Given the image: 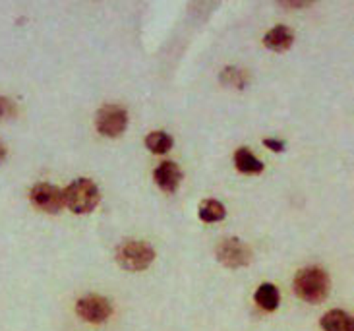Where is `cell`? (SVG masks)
Wrapping results in <instances>:
<instances>
[{
    "instance_id": "6da1fadb",
    "label": "cell",
    "mask_w": 354,
    "mask_h": 331,
    "mask_svg": "<svg viewBox=\"0 0 354 331\" xmlns=\"http://www.w3.org/2000/svg\"><path fill=\"white\" fill-rule=\"evenodd\" d=\"M295 293L300 301L310 304L324 303L331 289V279L327 275L326 269L317 267V265H308L302 267L297 275H295Z\"/></svg>"
},
{
    "instance_id": "7a4b0ae2",
    "label": "cell",
    "mask_w": 354,
    "mask_h": 331,
    "mask_svg": "<svg viewBox=\"0 0 354 331\" xmlns=\"http://www.w3.org/2000/svg\"><path fill=\"white\" fill-rule=\"evenodd\" d=\"M62 194H64V206L72 213H77V215L91 213L101 202L99 188L91 179H77L74 182H70Z\"/></svg>"
},
{
    "instance_id": "3957f363",
    "label": "cell",
    "mask_w": 354,
    "mask_h": 331,
    "mask_svg": "<svg viewBox=\"0 0 354 331\" xmlns=\"http://www.w3.org/2000/svg\"><path fill=\"white\" fill-rule=\"evenodd\" d=\"M155 250L145 240H128L116 248V262L128 271H144L153 264Z\"/></svg>"
},
{
    "instance_id": "277c9868",
    "label": "cell",
    "mask_w": 354,
    "mask_h": 331,
    "mask_svg": "<svg viewBox=\"0 0 354 331\" xmlns=\"http://www.w3.org/2000/svg\"><path fill=\"white\" fill-rule=\"evenodd\" d=\"M97 132L105 138H116L120 134L126 132L128 128V113L124 107L118 105H105L103 109H99L95 118Z\"/></svg>"
},
{
    "instance_id": "5b68a950",
    "label": "cell",
    "mask_w": 354,
    "mask_h": 331,
    "mask_svg": "<svg viewBox=\"0 0 354 331\" xmlns=\"http://www.w3.org/2000/svg\"><path fill=\"white\" fill-rule=\"evenodd\" d=\"M215 256L219 260L221 264L225 267H230V269H236V267H244L252 262V248L242 242L240 238H225L217 244V250H215Z\"/></svg>"
},
{
    "instance_id": "8992f818",
    "label": "cell",
    "mask_w": 354,
    "mask_h": 331,
    "mask_svg": "<svg viewBox=\"0 0 354 331\" xmlns=\"http://www.w3.org/2000/svg\"><path fill=\"white\" fill-rule=\"evenodd\" d=\"M77 316L87 323H103L113 314V304L101 294H86L76 303Z\"/></svg>"
},
{
    "instance_id": "52a82bcc",
    "label": "cell",
    "mask_w": 354,
    "mask_h": 331,
    "mask_svg": "<svg viewBox=\"0 0 354 331\" xmlns=\"http://www.w3.org/2000/svg\"><path fill=\"white\" fill-rule=\"evenodd\" d=\"M29 199L39 211H45V213H58L64 208L62 190L57 188L55 184H48V182H37L29 192Z\"/></svg>"
},
{
    "instance_id": "ba28073f",
    "label": "cell",
    "mask_w": 354,
    "mask_h": 331,
    "mask_svg": "<svg viewBox=\"0 0 354 331\" xmlns=\"http://www.w3.org/2000/svg\"><path fill=\"white\" fill-rule=\"evenodd\" d=\"M155 182L157 186L167 192V194H174L176 190L180 188L182 182V169L178 167V163L174 161H163L157 165V169L153 172Z\"/></svg>"
},
{
    "instance_id": "9c48e42d",
    "label": "cell",
    "mask_w": 354,
    "mask_h": 331,
    "mask_svg": "<svg viewBox=\"0 0 354 331\" xmlns=\"http://www.w3.org/2000/svg\"><path fill=\"white\" fill-rule=\"evenodd\" d=\"M292 43H295V33L288 26H275L263 37V45L273 53H285L292 47Z\"/></svg>"
},
{
    "instance_id": "30bf717a",
    "label": "cell",
    "mask_w": 354,
    "mask_h": 331,
    "mask_svg": "<svg viewBox=\"0 0 354 331\" xmlns=\"http://www.w3.org/2000/svg\"><path fill=\"white\" fill-rule=\"evenodd\" d=\"M254 301H256V304L261 310L275 312L279 308V303H281V293H279V289L273 283H263L256 289Z\"/></svg>"
},
{
    "instance_id": "8fae6325",
    "label": "cell",
    "mask_w": 354,
    "mask_h": 331,
    "mask_svg": "<svg viewBox=\"0 0 354 331\" xmlns=\"http://www.w3.org/2000/svg\"><path fill=\"white\" fill-rule=\"evenodd\" d=\"M234 167L242 175H261L263 172V163L259 161L258 157L246 147L236 150V153H234Z\"/></svg>"
},
{
    "instance_id": "7c38bea8",
    "label": "cell",
    "mask_w": 354,
    "mask_h": 331,
    "mask_svg": "<svg viewBox=\"0 0 354 331\" xmlns=\"http://www.w3.org/2000/svg\"><path fill=\"white\" fill-rule=\"evenodd\" d=\"M322 330L324 331H354V322L351 314L345 310H331L322 318Z\"/></svg>"
},
{
    "instance_id": "4fadbf2b",
    "label": "cell",
    "mask_w": 354,
    "mask_h": 331,
    "mask_svg": "<svg viewBox=\"0 0 354 331\" xmlns=\"http://www.w3.org/2000/svg\"><path fill=\"white\" fill-rule=\"evenodd\" d=\"M173 138L171 134L163 132V130H155V132H149L145 136V147L151 153H157V155H163V153H169L173 150Z\"/></svg>"
},
{
    "instance_id": "5bb4252c",
    "label": "cell",
    "mask_w": 354,
    "mask_h": 331,
    "mask_svg": "<svg viewBox=\"0 0 354 331\" xmlns=\"http://www.w3.org/2000/svg\"><path fill=\"white\" fill-rule=\"evenodd\" d=\"M198 215L205 223H217V221L225 219L227 209H225V206L221 204L219 199H205L200 206V209H198Z\"/></svg>"
},
{
    "instance_id": "9a60e30c",
    "label": "cell",
    "mask_w": 354,
    "mask_h": 331,
    "mask_svg": "<svg viewBox=\"0 0 354 331\" xmlns=\"http://www.w3.org/2000/svg\"><path fill=\"white\" fill-rule=\"evenodd\" d=\"M221 82L225 85H230V87L242 89L246 85V74L239 68H225L223 74H221Z\"/></svg>"
},
{
    "instance_id": "2e32d148",
    "label": "cell",
    "mask_w": 354,
    "mask_h": 331,
    "mask_svg": "<svg viewBox=\"0 0 354 331\" xmlns=\"http://www.w3.org/2000/svg\"><path fill=\"white\" fill-rule=\"evenodd\" d=\"M12 116H16V103L0 95V120H8Z\"/></svg>"
},
{
    "instance_id": "e0dca14e",
    "label": "cell",
    "mask_w": 354,
    "mask_h": 331,
    "mask_svg": "<svg viewBox=\"0 0 354 331\" xmlns=\"http://www.w3.org/2000/svg\"><path fill=\"white\" fill-rule=\"evenodd\" d=\"M263 145L275 153H283L287 150V143L283 142V140H275V138H266V140H263Z\"/></svg>"
},
{
    "instance_id": "ac0fdd59",
    "label": "cell",
    "mask_w": 354,
    "mask_h": 331,
    "mask_svg": "<svg viewBox=\"0 0 354 331\" xmlns=\"http://www.w3.org/2000/svg\"><path fill=\"white\" fill-rule=\"evenodd\" d=\"M6 159V147H4V143L0 142V163Z\"/></svg>"
}]
</instances>
